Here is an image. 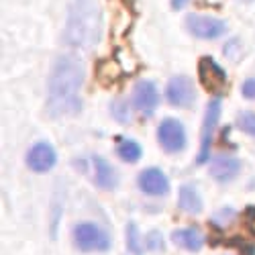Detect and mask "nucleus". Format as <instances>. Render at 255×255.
Wrapping results in <instances>:
<instances>
[{
  "instance_id": "obj_18",
  "label": "nucleus",
  "mask_w": 255,
  "mask_h": 255,
  "mask_svg": "<svg viewBox=\"0 0 255 255\" xmlns=\"http://www.w3.org/2000/svg\"><path fill=\"white\" fill-rule=\"evenodd\" d=\"M111 113L119 123H131V113H129V102L119 98L111 104Z\"/></svg>"
},
{
  "instance_id": "obj_22",
  "label": "nucleus",
  "mask_w": 255,
  "mask_h": 255,
  "mask_svg": "<svg viewBox=\"0 0 255 255\" xmlns=\"http://www.w3.org/2000/svg\"><path fill=\"white\" fill-rule=\"evenodd\" d=\"M241 94L249 100H255V78H249L243 82V86H241Z\"/></svg>"
},
{
  "instance_id": "obj_14",
  "label": "nucleus",
  "mask_w": 255,
  "mask_h": 255,
  "mask_svg": "<svg viewBox=\"0 0 255 255\" xmlns=\"http://www.w3.org/2000/svg\"><path fill=\"white\" fill-rule=\"evenodd\" d=\"M172 241L186 249V251H200L204 245V235L196 227H188V229H178L172 233Z\"/></svg>"
},
{
  "instance_id": "obj_12",
  "label": "nucleus",
  "mask_w": 255,
  "mask_h": 255,
  "mask_svg": "<svg viewBox=\"0 0 255 255\" xmlns=\"http://www.w3.org/2000/svg\"><path fill=\"white\" fill-rule=\"evenodd\" d=\"M208 172L217 182H231L233 178L239 176L241 161L233 155H217L215 159H210Z\"/></svg>"
},
{
  "instance_id": "obj_9",
  "label": "nucleus",
  "mask_w": 255,
  "mask_h": 255,
  "mask_svg": "<svg viewBox=\"0 0 255 255\" xmlns=\"http://www.w3.org/2000/svg\"><path fill=\"white\" fill-rule=\"evenodd\" d=\"M133 104L141 115L151 117L157 109V104H159V92L155 88V84L149 82V80L137 82L135 88H133Z\"/></svg>"
},
{
  "instance_id": "obj_19",
  "label": "nucleus",
  "mask_w": 255,
  "mask_h": 255,
  "mask_svg": "<svg viewBox=\"0 0 255 255\" xmlns=\"http://www.w3.org/2000/svg\"><path fill=\"white\" fill-rule=\"evenodd\" d=\"M237 125H239V129H241L243 133H247L249 137H255V113H251V111L239 113Z\"/></svg>"
},
{
  "instance_id": "obj_3",
  "label": "nucleus",
  "mask_w": 255,
  "mask_h": 255,
  "mask_svg": "<svg viewBox=\"0 0 255 255\" xmlns=\"http://www.w3.org/2000/svg\"><path fill=\"white\" fill-rule=\"evenodd\" d=\"M221 113H223L221 98H212L206 104V115H204L202 131H200V149L196 155V163H200V165L210 161V147H212V141H215V131L221 121Z\"/></svg>"
},
{
  "instance_id": "obj_1",
  "label": "nucleus",
  "mask_w": 255,
  "mask_h": 255,
  "mask_svg": "<svg viewBox=\"0 0 255 255\" xmlns=\"http://www.w3.org/2000/svg\"><path fill=\"white\" fill-rule=\"evenodd\" d=\"M84 66L78 55L63 53L55 59L47 80V113L53 119L76 117L82 111Z\"/></svg>"
},
{
  "instance_id": "obj_10",
  "label": "nucleus",
  "mask_w": 255,
  "mask_h": 255,
  "mask_svg": "<svg viewBox=\"0 0 255 255\" xmlns=\"http://www.w3.org/2000/svg\"><path fill=\"white\" fill-rule=\"evenodd\" d=\"M137 186L147 196H163V194L169 192V180L157 167L143 169V172L139 174V178H137Z\"/></svg>"
},
{
  "instance_id": "obj_7",
  "label": "nucleus",
  "mask_w": 255,
  "mask_h": 255,
  "mask_svg": "<svg viewBox=\"0 0 255 255\" xmlns=\"http://www.w3.org/2000/svg\"><path fill=\"white\" fill-rule=\"evenodd\" d=\"M186 29L190 35H194L198 39H219L227 33V23L217 16H208V14H188L186 16Z\"/></svg>"
},
{
  "instance_id": "obj_17",
  "label": "nucleus",
  "mask_w": 255,
  "mask_h": 255,
  "mask_svg": "<svg viewBox=\"0 0 255 255\" xmlns=\"http://www.w3.org/2000/svg\"><path fill=\"white\" fill-rule=\"evenodd\" d=\"M127 249H129L133 255H141L143 253V243H141V235L135 223L127 225Z\"/></svg>"
},
{
  "instance_id": "obj_16",
  "label": "nucleus",
  "mask_w": 255,
  "mask_h": 255,
  "mask_svg": "<svg viewBox=\"0 0 255 255\" xmlns=\"http://www.w3.org/2000/svg\"><path fill=\"white\" fill-rule=\"evenodd\" d=\"M117 153L123 161H129V163H135L141 159L143 151H141V145L133 139H119V145H117Z\"/></svg>"
},
{
  "instance_id": "obj_21",
  "label": "nucleus",
  "mask_w": 255,
  "mask_h": 255,
  "mask_svg": "<svg viewBox=\"0 0 255 255\" xmlns=\"http://www.w3.org/2000/svg\"><path fill=\"white\" fill-rule=\"evenodd\" d=\"M233 219H235V210L233 208H223V210H219L217 215H215V219H212V223H221V225H229Z\"/></svg>"
},
{
  "instance_id": "obj_13",
  "label": "nucleus",
  "mask_w": 255,
  "mask_h": 255,
  "mask_svg": "<svg viewBox=\"0 0 255 255\" xmlns=\"http://www.w3.org/2000/svg\"><path fill=\"white\" fill-rule=\"evenodd\" d=\"M92 167H94V182H96L98 188H102V190H115L117 188V184H119L117 169L104 157L94 155L92 157Z\"/></svg>"
},
{
  "instance_id": "obj_11",
  "label": "nucleus",
  "mask_w": 255,
  "mask_h": 255,
  "mask_svg": "<svg viewBox=\"0 0 255 255\" xmlns=\"http://www.w3.org/2000/svg\"><path fill=\"white\" fill-rule=\"evenodd\" d=\"M55 161H57V155L49 143H35L27 151V165L37 174H45L49 169H53Z\"/></svg>"
},
{
  "instance_id": "obj_23",
  "label": "nucleus",
  "mask_w": 255,
  "mask_h": 255,
  "mask_svg": "<svg viewBox=\"0 0 255 255\" xmlns=\"http://www.w3.org/2000/svg\"><path fill=\"white\" fill-rule=\"evenodd\" d=\"M188 2H190V0H172V8L174 10H182Z\"/></svg>"
},
{
  "instance_id": "obj_20",
  "label": "nucleus",
  "mask_w": 255,
  "mask_h": 255,
  "mask_svg": "<svg viewBox=\"0 0 255 255\" xmlns=\"http://www.w3.org/2000/svg\"><path fill=\"white\" fill-rule=\"evenodd\" d=\"M145 247L149 251H163V237H161V233L151 231L149 235L145 237Z\"/></svg>"
},
{
  "instance_id": "obj_15",
  "label": "nucleus",
  "mask_w": 255,
  "mask_h": 255,
  "mask_svg": "<svg viewBox=\"0 0 255 255\" xmlns=\"http://www.w3.org/2000/svg\"><path fill=\"white\" fill-rule=\"evenodd\" d=\"M178 206L184 212H190V215H198L202 210V198L198 194V190L190 184H184L178 194Z\"/></svg>"
},
{
  "instance_id": "obj_6",
  "label": "nucleus",
  "mask_w": 255,
  "mask_h": 255,
  "mask_svg": "<svg viewBox=\"0 0 255 255\" xmlns=\"http://www.w3.org/2000/svg\"><path fill=\"white\" fill-rule=\"evenodd\" d=\"M157 143L167 153H180L186 147V129L176 119H163L157 127Z\"/></svg>"
},
{
  "instance_id": "obj_8",
  "label": "nucleus",
  "mask_w": 255,
  "mask_h": 255,
  "mask_svg": "<svg viewBox=\"0 0 255 255\" xmlns=\"http://www.w3.org/2000/svg\"><path fill=\"white\" fill-rule=\"evenodd\" d=\"M165 100L174 106V109H190L196 100V88L194 82L188 76H176L167 82L165 88Z\"/></svg>"
},
{
  "instance_id": "obj_4",
  "label": "nucleus",
  "mask_w": 255,
  "mask_h": 255,
  "mask_svg": "<svg viewBox=\"0 0 255 255\" xmlns=\"http://www.w3.org/2000/svg\"><path fill=\"white\" fill-rule=\"evenodd\" d=\"M74 243L80 251H109L111 237L94 223H80L74 227Z\"/></svg>"
},
{
  "instance_id": "obj_2",
  "label": "nucleus",
  "mask_w": 255,
  "mask_h": 255,
  "mask_svg": "<svg viewBox=\"0 0 255 255\" xmlns=\"http://www.w3.org/2000/svg\"><path fill=\"white\" fill-rule=\"evenodd\" d=\"M102 16L94 0H76L68 14L66 43L76 49H92L100 41Z\"/></svg>"
},
{
  "instance_id": "obj_5",
  "label": "nucleus",
  "mask_w": 255,
  "mask_h": 255,
  "mask_svg": "<svg viewBox=\"0 0 255 255\" xmlns=\"http://www.w3.org/2000/svg\"><path fill=\"white\" fill-rule=\"evenodd\" d=\"M198 80L204 90L210 92L215 98H221V94L227 90V72L210 55H204L198 61Z\"/></svg>"
}]
</instances>
